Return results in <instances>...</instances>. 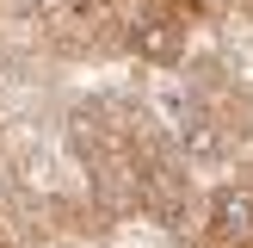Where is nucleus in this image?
Instances as JSON below:
<instances>
[{
	"instance_id": "f257e3e1",
	"label": "nucleus",
	"mask_w": 253,
	"mask_h": 248,
	"mask_svg": "<svg viewBox=\"0 0 253 248\" xmlns=\"http://www.w3.org/2000/svg\"><path fill=\"white\" fill-rule=\"evenodd\" d=\"M173 136V124H161L155 112L142 106L124 87H93L68 106L62 118V149H68L74 180L93 192V205L105 211L111 223L136 217V180H142L148 155Z\"/></svg>"
},
{
	"instance_id": "f03ea898",
	"label": "nucleus",
	"mask_w": 253,
	"mask_h": 248,
	"mask_svg": "<svg viewBox=\"0 0 253 248\" xmlns=\"http://www.w3.org/2000/svg\"><path fill=\"white\" fill-rule=\"evenodd\" d=\"M173 136L192 168L253 155V74L222 50H192V62L173 74Z\"/></svg>"
},
{
	"instance_id": "7ed1b4c3",
	"label": "nucleus",
	"mask_w": 253,
	"mask_h": 248,
	"mask_svg": "<svg viewBox=\"0 0 253 248\" xmlns=\"http://www.w3.org/2000/svg\"><path fill=\"white\" fill-rule=\"evenodd\" d=\"M198 248H253V180H216L204 192V211H198Z\"/></svg>"
},
{
	"instance_id": "20e7f679",
	"label": "nucleus",
	"mask_w": 253,
	"mask_h": 248,
	"mask_svg": "<svg viewBox=\"0 0 253 248\" xmlns=\"http://www.w3.org/2000/svg\"><path fill=\"white\" fill-rule=\"evenodd\" d=\"M0 248H19V230H12L6 217H0Z\"/></svg>"
},
{
	"instance_id": "39448f33",
	"label": "nucleus",
	"mask_w": 253,
	"mask_h": 248,
	"mask_svg": "<svg viewBox=\"0 0 253 248\" xmlns=\"http://www.w3.org/2000/svg\"><path fill=\"white\" fill-rule=\"evenodd\" d=\"M0 130H6V106H0Z\"/></svg>"
},
{
	"instance_id": "423d86ee",
	"label": "nucleus",
	"mask_w": 253,
	"mask_h": 248,
	"mask_svg": "<svg viewBox=\"0 0 253 248\" xmlns=\"http://www.w3.org/2000/svg\"><path fill=\"white\" fill-rule=\"evenodd\" d=\"M247 180H253V161H247Z\"/></svg>"
}]
</instances>
